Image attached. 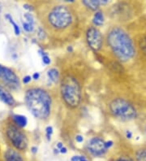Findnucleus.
<instances>
[{"instance_id": "f257e3e1", "label": "nucleus", "mask_w": 146, "mask_h": 161, "mask_svg": "<svg viewBox=\"0 0 146 161\" xmlns=\"http://www.w3.org/2000/svg\"><path fill=\"white\" fill-rule=\"evenodd\" d=\"M107 42L114 55L122 62L131 60L136 55L134 42L128 34L119 27L110 30L107 36Z\"/></svg>"}, {"instance_id": "f03ea898", "label": "nucleus", "mask_w": 146, "mask_h": 161, "mask_svg": "<svg viewBox=\"0 0 146 161\" xmlns=\"http://www.w3.org/2000/svg\"><path fill=\"white\" fill-rule=\"evenodd\" d=\"M24 103L33 116L46 120L51 114V98L48 92L41 88H30L24 95Z\"/></svg>"}, {"instance_id": "7ed1b4c3", "label": "nucleus", "mask_w": 146, "mask_h": 161, "mask_svg": "<svg viewBox=\"0 0 146 161\" xmlns=\"http://www.w3.org/2000/svg\"><path fill=\"white\" fill-rule=\"evenodd\" d=\"M61 94L62 99L70 108L79 106L81 100V90L75 77L66 76L61 82Z\"/></svg>"}, {"instance_id": "20e7f679", "label": "nucleus", "mask_w": 146, "mask_h": 161, "mask_svg": "<svg viewBox=\"0 0 146 161\" xmlns=\"http://www.w3.org/2000/svg\"><path fill=\"white\" fill-rule=\"evenodd\" d=\"M48 21L53 28L63 30L72 24V15L67 7L58 5L53 8L49 12Z\"/></svg>"}, {"instance_id": "39448f33", "label": "nucleus", "mask_w": 146, "mask_h": 161, "mask_svg": "<svg viewBox=\"0 0 146 161\" xmlns=\"http://www.w3.org/2000/svg\"><path fill=\"white\" fill-rule=\"evenodd\" d=\"M110 110L114 116L124 120H133L137 116L136 109L132 104L121 98H115L111 103Z\"/></svg>"}, {"instance_id": "423d86ee", "label": "nucleus", "mask_w": 146, "mask_h": 161, "mask_svg": "<svg viewBox=\"0 0 146 161\" xmlns=\"http://www.w3.org/2000/svg\"><path fill=\"white\" fill-rule=\"evenodd\" d=\"M7 138L17 151H24L28 147L25 134L15 124L8 125L5 131Z\"/></svg>"}, {"instance_id": "0eeeda50", "label": "nucleus", "mask_w": 146, "mask_h": 161, "mask_svg": "<svg viewBox=\"0 0 146 161\" xmlns=\"http://www.w3.org/2000/svg\"><path fill=\"white\" fill-rule=\"evenodd\" d=\"M0 81L12 91H17L20 87V81L16 73L2 64H0Z\"/></svg>"}, {"instance_id": "6e6552de", "label": "nucleus", "mask_w": 146, "mask_h": 161, "mask_svg": "<svg viewBox=\"0 0 146 161\" xmlns=\"http://www.w3.org/2000/svg\"><path fill=\"white\" fill-rule=\"evenodd\" d=\"M87 42L92 49L99 51L102 46V36L101 32L95 27H90L86 33Z\"/></svg>"}, {"instance_id": "1a4fd4ad", "label": "nucleus", "mask_w": 146, "mask_h": 161, "mask_svg": "<svg viewBox=\"0 0 146 161\" xmlns=\"http://www.w3.org/2000/svg\"><path fill=\"white\" fill-rule=\"evenodd\" d=\"M87 149L94 156H101L107 151L105 142L100 138H92L87 143Z\"/></svg>"}, {"instance_id": "9d476101", "label": "nucleus", "mask_w": 146, "mask_h": 161, "mask_svg": "<svg viewBox=\"0 0 146 161\" xmlns=\"http://www.w3.org/2000/svg\"><path fill=\"white\" fill-rule=\"evenodd\" d=\"M0 100L10 107L14 106L16 104V100L12 96V94L7 90L6 87H4L1 84H0Z\"/></svg>"}, {"instance_id": "9b49d317", "label": "nucleus", "mask_w": 146, "mask_h": 161, "mask_svg": "<svg viewBox=\"0 0 146 161\" xmlns=\"http://www.w3.org/2000/svg\"><path fill=\"white\" fill-rule=\"evenodd\" d=\"M5 161H24L20 154L16 150L8 149L4 153Z\"/></svg>"}, {"instance_id": "f8f14e48", "label": "nucleus", "mask_w": 146, "mask_h": 161, "mask_svg": "<svg viewBox=\"0 0 146 161\" xmlns=\"http://www.w3.org/2000/svg\"><path fill=\"white\" fill-rule=\"evenodd\" d=\"M109 3V1L107 0H84V1H82V3L84 4V6L87 7L88 8H89L93 11H96L99 8L100 6L101 5H105Z\"/></svg>"}, {"instance_id": "ddd939ff", "label": "nucleus", "mask_w": 146, "mask_h": 161, "mask_svg": "<svg viewBox=\"0 0 146 161\" xmlns=\"http://www.w3.org/2000/svg\"><path fill=\"white\" fill-rule=\"evenodd\" d=\"M14 124L17 125L19 128H24L28 124V120L26 116L22 115H14L12 116Z\"/></svg>"}, {"instance_id": "4468645a", "label": "nucleus", "mask_w": 146, "mask_h": 161, "mask_svg": "<svg viewBox=\"0 0 146 161\" xmlns=\"http://www.w3.org/2000/svg\"><path fill=\"white\" fill-rule=\"evenodd\" d=\"M93 23H94L96 26L102 25L104 23L103 13L101 12H100V11L96 12V13L94 14V18H93Z\"/></svg>"}, {"instance_id": "2eb2a0df", "label": "nucleus", "mask_w": 146, "mask_h": 161, "mask_svg": "<svg viewBox=\"0 0 146 161\" xmlns=\"http://www.w3.org/2000/svg\"><path fill=\"white\" fill-rule=\"evenodd\" d=\"M49 78L51 81H53L54 83H57V81L59 79V73L56 69H51L48 71L47 73Z\"/></svg>"}, {"instance_id": "dca6fc26", "label": "nucleus", "mask_w": 146, "mask_h": 161, "mask_svg": "<svg viewBox=\"0 0 146 161\" xmlns=\"http://www.w3.org/2000/svg\"><path fill=\"white\" fill-rule=\"evenodd\" d=\"M5 18H6L7 20L10 22V24L13 26V30L14 32H15V34H16V35H19V34H20V29H19V27L18 26L17 24L14 21L12 16H11L10 14H6V15H5Z\"/></svg>"}, {"instance_id": "f3484780", "label": "nucleus", "mask_w": 146, "mask_h": 161, "mask_svg": "<svg viewBox=\"0 0 146 161\" xmlns=\"http://www.w3.org/2000/svg\"><path fill=\"white\" fill-rule=\"evenodd\" d=\"M136 161H146V148L140 149L136 153Z\"/></svg>"}, {"instance_id": "a211bd4d", "label": "nucleus", "mask_w": 146, "mask_h": 161, "mask_svg": "<svg viewBox=\"0 0 146 161\" xmlns=\"http://www.w3.org/2000/svg\"><path fill=\"white\" fill-rule=\"evenodd\" d=\"M22 26H23V29L24 31L29 33V32L33 31V26L34 25H33L31 24L28 23V22H22Z\"/></svg>"}, {"instance_id": "6ab92c4d", "label": "nucleus", "mask_w": 146, "mask_h": 161, "mask_svg": "<svg viewBox=\"0 0 146 161\" xmlns=\"http://www.w3.org/2000/svg\"><path fill=\"white\" fill-rule=\"evenodd\" d=\"M46 137H47V139L48 140H51V137L53 134V128L51 126H48L46 127Z\"/></svg>"}, {"instance_id": "aec40b11", "label": "nucleus", "mask_w": 146, "mask_h": 161, "mask_svg": "<svg viewBox=\"0 0 146 161\" xmlns=\"http://www.w3.org/2000/svg\"><path fill=\"white\" fill-rule=\"evenodd\" d=\"M42 61H43V63L46 65H48L51 64V59H50L48 55H42Z\"/></svg>"}, {"instance_id": "412c9836", "label": "nucleus", "mask_w": 146, "mask_h": 161, "mask_svg": "<svg viewBox=\"0 0 146 161\" xmlns=\"http://www.w3.org/2000/svg\"><path fill=\"white\" fill-rule=\"evenodd\" d=\"M140 47L142 48L143 51L146 54V38H144V39L142 40L141 43H140Z\"/></svg>"}, {"instance_id": "4be33fe9", "label": "nucleus", "mask_w": 146, "mask_h": 161, "mask_svg": "<svg viewBox=\"0 0 146 161\" xmlns=\"http://www.w3.org/2000/svg\"><path fill=\"white\" fill-rule=\"evenodd\" d=\"M32 80V77L30 76H26L23 78V83L24 84H29Z\"/></svg>"}, {"instance_id": "5701e85b", "label": "nucleus", "mask_w": 146, "mask_h": 161, "mask_svg": "<svg viewBox=\"0 0 146 161\" xmlns=\"http://www.w3.org/2000/svg\"><path fill=\"white\" fill-rule=\"evenodd\" d=\"M76 141L77 142H79V143H80V142H82L84 141V138H83L81 135H77L76 137Z\"/></svg>"}, {"instance_id": "b1692460", "label": "nucleus", "mask_w": 146, "mask_h": 161, "mask_svg": "<svg viewBox=\"0 0 146 161\" xmlns=\"http://www.w3.org/2000/svg\"><path fill=\"white\" fill-rule=\"evenodd\" d=\"M113 146V142L112 141H108V142H105V147H106L107 149H109L111 147Z\"/></svg>"}, {"instance_id": "393cba45", "label": "nucleus", "mask_w": 146, "mask_h": 161, "mask_svg": "<svg viewBox=\"0 0 146 161\" xmlns=\"http://www.w3.org/2000/svg\"><path fill=\"white\" fill-rule=\"evenodd\" d=\"M39 77H40V74H39V73H34L33 74V77H32V78L34 79V80H37Z\"/></svg>"}, {"instance_id": "a878e982", "label": "nucleus", "mask_w": 146, "mask_h": 161, "mask_svg": "<svg viewBox=\"0 0 146 161\" xmlns=\"http://www.w3.org/2000/svg\"><path fill=\"white\" fill-rule=\"evenodd\" d=\"M80 156H73V157H72V159H71V161H80Z\"/></svg>"}, {"instance_id": "bb28decb", "label": "nucleus", "mask_w": 146, "mask_h": 161, "mask_svg": "<svg viewBox=\"0 0 146 161\" xmlns=\"http://www.w3.org/2000/svg\"><path fill=\"white\" fill-rule=\"evenodd\" d=\"M67 151H68V149L66 147H62L60 149V153L62 154H66Z\"/></svg>"}, {"instance_id": "cd10ccee", "label": "nucleus", "mask_w": 146, "mask_h": 161, "mask_svg": "<svg viewBox=\"0 0 146 161\" xmlns=\"http://www.w3.org/2000/svg\"><path fill=\"white\" fill-rule=\"evenodd\" d=\"M115 161H131L127 159H124V158H119V159H116Z\"/></svg>"}, {"instance_id": "c85d7f7f", "label": "nucleus", "mask_w": 146, "mask_h": 161, "mask_svg": "<svg viewBox=\"0 0 146 161\" xmlns=\"http://www.w3.org/2000/svg\"><path fill=\"white\" fill-rule=\"evenodd\" d=\"M37 151V147H32V152H33V153H36Z\"/></svg>"}, {"instance_id": "c756f323", "label": "nucleus", "mask_w": 146, "mask_h": 161, "mask_svg": "<svg viewBox=\"0 0 146 161\" xmlns=\"http://www.w3.org/2000/svg\"><path fill=\"white\" fill-rule=\"evenodd\" d=\"M57 147L59 148V149H61V148H62V147H62V142H58V143L57 144Z\"/></svg>"}, {"instance_id": "7c9ffc66", "label": "nucleus", "mask_w": 146, "mask_h": 161, "mask_svg": "<svg viewBox=\"0 0 146 161\" xmlns=\"http://www.w3.org/2000/svg\"><path fill=\"white\" fill-rule=\"evenodd\" d=\"M80 161H88V159H86L84 156H80Z\"/></svg>"}, {"instance_id": "2f4dec72", "label": "nucleus", "mask_w": 146, "mask_h": 161, "mask_svg": "<svg viewBox=\"0 0 146 161\" xmlns=\"http://www.w3.org/2000/svg\"><path fill=\"white\" fill-rule=\"evenodd\" d=\"M131 136H132V134H131L130 132H127V138H131Z\"/></svg>"}, {"instance_id": "473e14b6", "label": "nucleus", "mask_w": 146, "mask_h": 161, "mask_svg": "<svg viewBox=\"0 0 146 161\" xmlns=\"http://www.w3.org/2000/svg\"><path fill=\"white\" fill-rule=\"evenodd\" d=\"M68 51H72V47H68Z\"/></svg>"}, {"instance_id": "72a5a7b5", "label": "nucleus", "mask_w": 146, "mask_h": 161, "mask_svg": "<svg viewBox=\"0 0 146 161\" xmlns=\"http://www.w3.org/2000/svg\"><path fill=\"white\" fill-rule=\"evenodd\" d=\"M144 134H145V136H146V126H145V128H144Z\"/></svg>"}, {"instance_id": "f704fd0d", "label": "nucleus", "mask_w": 146, "mask_h": 161, "mask_svg": "<svg viewBox=\"0 0 146 161\" xmlns=\"http://www.w3.org/2000/svg\"><path fill=\"white\" fill-rule=\"evenodd\" d=\"M2 10V6H1V3H0V12Z\"/></svg>"}]
</instances>
